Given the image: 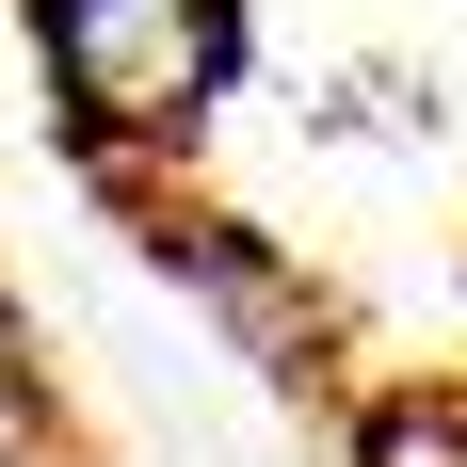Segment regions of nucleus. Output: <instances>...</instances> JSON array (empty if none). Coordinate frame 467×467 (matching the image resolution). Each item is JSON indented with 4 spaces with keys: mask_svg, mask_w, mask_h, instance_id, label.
Listing matches in <instances>:
<instances>
[{
    "mask_svg": "<svg viewBox=\"0 0 467 467\" xmlns=\"http://www.w3.org/2000/svg\"><path fill=\"white\" fill-rule=\"evenodd\" d=\"M33 65L97 161L193 145L210 97L242 81V0H33Z\"/></svg>",
    "mask_w": 467,
    "mask_h": 467,
    "instance_id": "obj_1",
    "label": "nucleus"
},
{
    "mask_svg": "<svg viewBox=\"0 0 467 467\" xmlns=\"http://www.w3.org/2000/svg\"><path fill=\"white\" fill-rule=\"evenodd\" d=\"M48 451V403H33V371H16V306H0V467H33Z\"/></svg>",
    "mask_w": 467,
    "mask_h": 467,
    "instance_id": "obj_2",
    "label": "nucleus"
}]
</instances>
